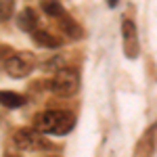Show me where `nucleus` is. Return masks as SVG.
<instances>
[{
	"instance_id": "f257e3e1",
	"label": "nucleus",
	"mask_w": 157,
	"mask_h": 157,
	"mask_svg": "<svg viewBox=\"0 0 157 157\" xmlns=\"http://www.w3.org/2000/svg\"><path fill=\"white\" fill-rule=\"evenodd\" d=\"M73 115L67 109H46L34 120V128L42 134H57L63 136L73 128Z\"/></svg>"
},
{
	"instance_id": "f03ea898",
	"label": "nucleus",
	"mask_w": 157,
	"mask_h": 157,
	"mask_svg": "<svg viewBox=\"0 0 157 157\" xmlns=\"http://www.w3.org/2000/svg\"><path fill=\"white\" fill-rule=\"evenodd\" d=\"M80 88V75L75 69H59L48 80V90L59 97H71Z\"/></svg>"
},
{
	"instance_id": "7ed1b4c3",
	"label": "nucleus",
	"mask_w": 157,
	"mask_h": 157,
	"mask_svg": "<svg viewBox=\"0 0 157 157\" xmlns=\"http://www.w3.org/2000/svg\"><path fill=\"white\" fill-rule=\"evenodd\" d=\"M34 63L36 61H34L32 52H13L11 57L6 59L4 71L9 73L11 78H25L34 69Z\"/></svg>"
},
{
	"instance_id": "20e7f679",
	"label": "nucleus",
	"mask_w": 157,
	"mask_h": 157,
	"mask_svg": "<svg viewBox=\"0 0 157 157\" xmlns=\"http://www.w3.org/2000/svg\"><path fill=\"white\" fill-rule=\"evenodd\" d=\"M13 145L21 151H29V149H48V143L42 138V132H38L36 128L34 130H17L13 134Z\"/></svg>"
},
{
	"instance_id": "39448f33",
	"label": "nucleus",
	"mask_w": 157,
	"mask_h": 157,
	"mask_svg": "<svg viewBox=\"0 0 157 157\" xmlns=\"http://www.w3.org/2000/svg\"><path fill=\"white\" fill-rule=\"evenodd\" d=\"M121 38H124V55L128 59H136L138 57V34H136V25L130 19H124L121 23Z\"/></svg>"
},
{
	"instance_id": "423d86ee",
	"label": "nucleus",
	"mask_w": 157,
	"mask_h": 157,
	"mask_svg": "<svg viewBox=\"0 0 157 157\" xmlns=\"http://www.w3.org/2000/svg\"><path fill=\"white\" fill-rule=\"evenodd\" d=\"M155 134H157V124L151 126L140 136V140L136 143V149H134V157H151L155 153Z\"/></svg>"
},
{
	"instance_id": "0eeeda50",
	"label": "nucleus",
	"mask_w": 157,
	"mask_h": 157,
	"mask_svg": "<svg viewBox=\"0 0 157 157\" xmlns=\"http://www.w3.org/2000/svg\"><path fill=\"white\" fill-rule=\"evenodd\" d=\"M32 40L36 42L38 46H42V48H59L61 46L59 38L48 34V32H44V29H34L32 32Z\"/></svg>"
},
{
	"instance_id": "6e6552de",
	"label": "nucleus",
	"mask_w": 157,
	"mask_h": 157,
	"mask_svg": "<svg viewBox=\"0 0 157 157\" xmlns=\"http://www.w3.org/2000/svg\"><path fill=\"white\" fill-rule=\"evenodd\" d=\"M38 25V15L34 9H23V11L19 13V17H17V27L19 29H23V32H34Z\"/></svg>"
},
{
	"instance_id": "1a4fd4ad",
	"label": "nucleus",
	"mask_w": 157,
	"mask_h": 157,
	"mask_svg": "<svg viewBox=\"0 0 157 157\" xmlns=\"http://www.w3.org/2000/svg\"><path fill=\"white\" fill-rule=\"evenodd\" d=\"M59 25H61V29L71 38V40H80V38L84 36V29L75 23L71 17H65V15H63V17H61V21H59Z\"/></svg>"
},
{
	"instance_id": "9d476101",
	"label": "nucleus",
	"mask_w": 157,
	"mask_h": 157,
	"mask_svg": "<svg viewBox=\"0 0 157 157\" xmlns=\"http://www.w3.org/2000/svg\"><path fill=\"white\" fill-rule=\"evenodd\" d=\"M23 103H25L23 94L13 92V90H0V105H2V107L15 109V107H21Z\"/></svg>"
},
{
	"instance_id": "9b49d317",
	"label": "nucleus",
	"mask_w": 157,
	"mask_h": 157,
	"mask_svg": "<svg viewBox=\"0 0 157 157\" xmlns=\"http://www.w3.org/2000/svg\"><path fill=\"white\" fill-rule=\"evenodd\" d=\"M40 6H42V11L46 13V15H50V17H63V6H61L59 0H42Z\"/></svg>"
},
{
	"instance_id": "f8f14e48",
	"label": "nucleus",
	"mask_w": 157,
	"mask_h": 157,
	"mask_svg": "<svg viewBox=\"0 0 157 157\" xmlns=\"http://www.w3.org/2000/svg\"><path fill=\"white\" fill-rule=\"evenodd\" d=\"M13 11H15V2L13 0H0V21L11 19Z\"/></svg>"
},
{
	"instance_id": "ddd939ff",
	"label": "nucleus",
	"mask_w": 157,
	"mask_h": 157,
	"mask_svg": "<svg viewBox=\"0 0 157 157\" xmlns=\"http://www.w3.org/2000/svg\"><path fill=\"white\" fill-rule=\"evenodd\" d=\"M13 55V50L9 48V46H4V44H0V69L6 65V59Z\"/></svg>"
},
{
	"instance_id": "4468645a",
	"label": "nucleus",
	"mask_w": 157,
	"mask_h": 157,
	"mask_svg": "<svg viewBox=\"0 0 157 157\" xmlns=\"http://www.w3.org/2000/svg\"><path fill=\"white\" fill-rule=\"evenodd\" d=\"M107 4H109V6H111V9H113V6L117 4V0H107Z\"/></svg>"
},
{
	"instance_id": "2eb2a0df",
	"label": "nucleus",
	"mask_w": 157,
	"mask_h": 157,
	"mask_svg": "<svg viewBox=\"0 0 157 157\" xmlns=\"http://www.w3.org/2000/svg\"><path fill=\"white\" fill-rule=\"evenodd\" d=\"M6 157H15V155H6Z\"/></svg>"
}]
</instances>
